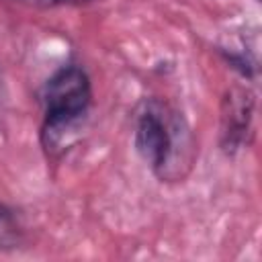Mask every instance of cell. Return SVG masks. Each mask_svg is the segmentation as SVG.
I'll list each match as a JSON object with an SVG mask.
<instances>
[{
	"label": "cell",
	"mask_w": 262,
	"mask_h": 262,
	"mask_svg": "<svg viewBox=\"0 0 262 262\" xmlns=\"http://www.w3.org/2000/svg\"><path fill=\"white\" fill-rule=\"evenodd\" d=\"M133 143L139 158L160 182L186 178L196 143L184 115L166 98L147 96L133 113Z\"/></svg>",
	"instance_id": "1"
},
{
	"label": "cell",
	"mask_w": 262,
	"mask_h": 262,
	"mask_svg": "<svg viewBox=\"0 0 262 262\" xmlns=\"http://www.w3.org/2000/svg\"><path fill=\"white\" fill-rule=\"evenodd\" d=\"M254 92L248 88H231L221 104V149L227 156L244 149L254 135Z\"/></svg>",
	"instance_id": "3"
},
{
	"label": "cell",
	"mask_w": 262,
	"mask_h": 262,
	"mask_svg": "<svg viewBox=\"0 0 262 262\" xmlns=\"http://www.w3.org/2000/svg\"><path fill=\"white\" fill-rule=\"evenodd\" d=\"M41 143L47 151L68 147L82 131L92 108V82L78 63L57 68L41 90Z\"/></svg>",
	"instance_id": "2"
},
{
	"label": "cell",
	"mask_w": 262,
	"mask_h": 262,
	"mask_svg": "<svg viewBox=\"0 0 262 262\" xmlns=\"http://www.w3.org/2000/svg\"><path fill=\"white\" fill-rule=\"evenodd\" d=\"M23 242V229L10 209L0 203V250H14Z\"/></svg>",
	"instance_id": "4"
},
{
	"label": "cell",
	"mask_w": 262,
	"mask_h": 262,
	"mask_svg": "<svg viewBox=\"0 0 262 262\" xmlns=\"http://www.w3.org/2000/svg\"><path fill=\"white\" fill-rule=\"evenodd\" d=\"M31 6H39V8H53V6H80V4H88L92 0H18Z\"/></svg>",
	"instance_id": "5"
}]
</instances>
